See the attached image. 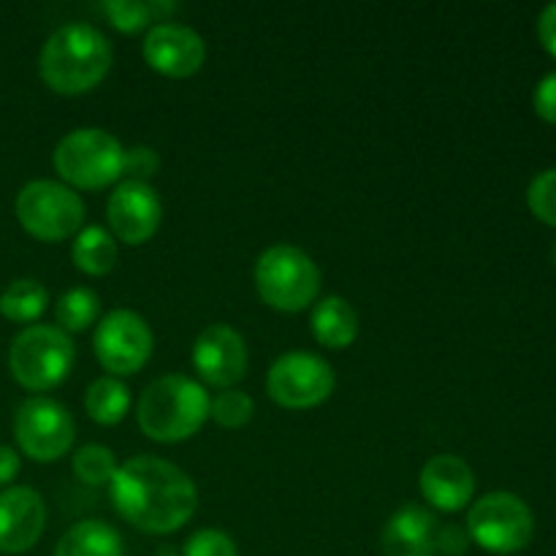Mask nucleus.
I'll return each instance as SVG.
<instances>
[{
	"instance_id": "nucleus-1",
	"label": "nucleus",
	"mask_w": 556,
	"mask_h": 556,
	"mask_svg": "<svg viewBox=\"0 0 556 556\" xmlns=\"http://www.w3.org/2000/svg\"><path fill=\"white\" fill-rule=\"evenodd\" d=\"M112 500L119 516L141 532L166 535L179 530L195 514V483L172 462L136 456L117 467L112 478Z\"/></svg>"
},
{
	"instance_id": "nucleus-2",
	"label": "nucleus",
	"mask_w": 556,
	"mask_h": 556,
	"mask_svg": "<svg viewBox=\"0 0 556 556\" xmlns=\"http://www.w3.org/2000/svg\"><path fill=\"white\" fill-rule=\"evenodd\" d=\"M112 65V43L85 22H71L47 38L38 58L41 79L60 96L92 90Z\"/></svg>"
},
{
	"instance_id": "nucleus-3",
	"label": "nucleus",
	"mask_w": 556,
	"mask_h": 556,
	"mask_svg": "<svg viewBox=\"0 0 556 556\" xmlns=\"http://www.w3.org/2000/svg\"><path fill=\"white\" fill-rule=\"evenodd\" d=\"M210 394L185 375L152 380L141 394L136 418L147 438L157 443H182L193 438L210 418Z\"/></svg>"
},
{
	"instance_id": "nucleus-4",
	"label": "nucleus",
	"mask_w": 556,
	"mask_h": 556,
	"mask_svg": "<svg viewBox=\"0 0 556 556\" xmlns=\"http://www.w3.org/2000/svg\"><path fill=\"white\" fill-rule=\"evenodd\" d=\"M74 340L58 326H27L14 337L9 369L27 391H49L63 383L74 369Z\"/></svg>"
},
{
	"instance_id": "nucleus-5",
	"label": "nucleus",
	"mask_w": 556,
	"mask_h": 556,
	"mask_svg": "<svg viewBox=\"0 0 556 556\" xmlns=\"http://www.w3.org/2000/svg\"><path fill=\"white\" fill-rule=\"evenodd\" d=\"M54 172L81 190H101L125 172V150L101 128L71 130L54 147Z\"/></svg>"
},
{
	"instance_id": "nucleus-6",
	"label": "nucleus",
	"mask_w": 556,
	"mask_h": 556,
	"mask_svg": "<svg viewBox=\"0 0 556 556\" xmlns=\"http://www.w3.org/2000/svg\"><path fill=\"white\" fill-rule=\"evenodd\" d=\"M255 288L269 307L299 313L318 299L320 269L304 250L275 244L255 264Z\"/></svg>"
},
{
	"instance_id": "nucleus-7",
	"label": "nucleus",
	"mask_w": 556,
	"mask_h": 556,
	"mask_svg": "<svg viewBox=\"0 0 556 556\" xmlns=\"http://www.w3.org/2000/svg\"><path fill=\"white\" fill-rule=\"evenodd\" d=\"M467 532L489 554L508 556L530 546L535 516L530 505L510 492H492L476 500L467 514Z\"/></svg>"
},
{
	"instance_id": "nucleus-8",
	"label": "nucleus",
	"mask_w": 556,
	"mask_h": 556,
	"mask_svg": "<svg viewBox=\"0 0 556 556\" xmlns=\"http://www.w3.org/2000/svg\"><path fill=\"white\" fill-rule=\"evenodd\" d=\"M16 220L30 237L41 242H60L74 237L85 220V204L65 185L52 179L27 182L16 195Z\"/></svg>"
},
{
	"instance_id": "nucleus-9",
	"label": "nucleus",
	"mask_w": 556,
	"mask_h": 556,
	"mask_svg": "<svg viewBox=\"0 0 556 556\" xmlns=\"http://www.w3.org/2000/svg\"><path fill=\"white\" fill-rule=\"evenodd\" d=\"M334 369L313 353H286L277 358L266 378V389L277 405L288 410H307L320 405L334 391Z\"/></svg>"
},
{
	"instance_id": "nucleus-10",
	"label": "nucleus",
	"mask_w": 556,
	"mask_h": 556,
	"mask_svg": "<svg viewBox=\"0 0 556 556\" xmlns=\"http://www.w3.org/2000/svg\"><path fill=\"white\" fill-rule=\"evenodd\" d=\"M14 438L22 454L36 462H54L74 445V418L60 402L33 396L14 416Z\"/></svg>"
},
{
	"instance_id": "nucleus-11",
	"label": "nucleus",
	"mask_w": 556,
	"mask_h": 556,
	"mask_svg": "<svg viewBox=\"0 0 556 556\" xmlns=\"http://www.w3.org/2000/svg\"><path fill=\"white\" fill-rule=\"evenodd\" d=\"M96 356L112 375H136L152 356V331L141 315L114 309L96 329Z\"/></svg>"
},
{
	"instance_id": "nucleus-12",
	"label": "nucleus",
	"mask_w": 556,
	"mask_h": 556,
	"mask_svg": "<svg viewBox=\"0 0 556 556\" xmlns=\"http://www.w3.org/2000/svg\"><path fill=\"white\" fill-rule=\"evenodd\" d=\"M106 217L114 237L123 239L125 244H144L161 226L163 204L152 185L125 179L109 199Z\"/></svg>"
},
{
	"instance_id": "nucleus-13",
	"label": "nucleus",
	"mask_w": 556,
	"mask_h": 556,
	"mask_svg": "<svg viewBox=\"0 0 556 556\" xmlns=\"http://www.w3.org/2000/svg\"><path fill=\"white\" fill-rule=\"evenodd\" d=\"M193 367L201 380L217 389L239 383L248 369V348L231 326H206L193 342Z\"/></svg>"
},
{
	"instance_id": "nucleus-14",
	"label": "nucleus",
	"mask_w": 556,
	"mask_h": 556,
	"mask_svg": "<svg viewBox=\"0 0 556 556\" xmlns=\"http://www.w3.org/2000/svg\"><path fill=\"white\" fill-rule=\"evenodd\" d=\"M144 60L157 74L185 79V76H193L204 65V38L185 25L157 22L144 38Z\"/></svg>"
},
{
	"instance_id": "nucleus-15",
	"label": "nucleus",
	"mask_w": 556,
	"mask_h": 556,
	"mask_svg": "<svg viewBox=\"0 0 556 556\" xmlns=\"http://www.w3.org/2000/svg\"><path fill=\"white\" fill-rule=\"evenodd\" d=\"M47 527V508L41 494L27 486L0 492V554H25Z\"/></svg>"
},
{
	"instance_id": "nucleus-16",
	"label": "nucleus",
	"mask_w": 556,
	"mask_h": 556,
	"mask_svg": "<svg viewBox=\"0 0 556 556\" xmlns=\"http://www.w3.org/2000/svg\"><path fill=\"white\" fill-rule=\"evenodd\" d=\"M421 494L438 510L456 514L470 505L472 494H476V476L459 456H432L421 470Z\"/></svg>"
},
{
	"instance_id": "nucleus-17",
	"label": "nucleus",
	"mask_w": 556,
	"mask_h": 556,
	"mask_svg": "<svg viewBox=\"0 0 556 556\" xmlns=\"http://www.w3.org/2000/svg\"><path fill=\"white\" fill-rule=\"evenodd\" d=\"M386 556H434L438 552V519L418 505L396 510L383 527Z\"/></svg>"
},
{
	"instance_id": "nucleus-18",
	"label": "nucleus",
	"mask_w": 556,
	"mask_h": 556,
	"mask_svg": "<svg viewBox=\"0 0 556 556\" xmlns=\"http://www.w3.org/2000/svg\"><path fill=\"white\" fill-rule=\"evenodd\" d=\"M313 334L320 345L334 348V351L353 345L358 334L356 309L342 296L320 299L313 309Z\"/></svg>"
},
{
	"instance_id": "nucleus-19",
	"label": "nucleus",
	"mask_w": 556,
	"mask_h": 556,
	"mask_svg": "<svg viewBox=\"0 0 556 556\" xmlns=\"http://www.w3.org/2000/svg\"><path fill=\"white\" fill-rule=\"evenodd\" d=\"M54 556H123V538L114 527L87 519L60 538Z\"/></svg>"
},
{
	"instance_id": "nucleus-20",
	"label": "nucleus",
	"mask_w": 556,
	"mask_h": 556,
	"mask_svg": "<svg viewBox=\"0 0 556 556\" xmlns=\"http://www.w3.org/2000/svg\"><path fill=\"white\" fill-rule=\"evenodd\" d=\"M71 255H74L76 269H81L85 275L101 277L109 275L114 269V264H117V242L101 226H87L76 237Z\"/></svg>"
},
{
	"instance_id": "nucleus-21",
	"label": "nucleus",
	"mask_w": 556,
	"mask_h": 556,
	"mask_svg": "<svg viewBox=\"0 0 556 556\" xmlns=\"http://www.w3.org/2000/svg\"><path fill=\"white\" fill-rule=\"evenodd\" d=\"M85 407L92 421L103 424V427H114V424L123 421L130 407L128 386L119 383L117 378H98L87 389Z\"/></svg>"
},
{
	"instance_id": "nucleus-22",
	"label": "nucleus",
	"mask_w": 556,
	"mask_h": 556,
	"mask_svg": "<svg viewBox=\"0 0 556 556\" xmlns=\"http://www.w3.org/2000/svg\"><path fill=\"white\" fill-rule=\"evenodd\" d=\"M49 293L38 280H14L0 296V315L14 324H30L47 309Z\"/></svg>"
},
{
	"instance_id": "nucleus-23",
	"label": "nucleus",
	"mask_w": 556,
	"mask_h": 556,
	"mask_svg": "<svg viewBox=\"0 0 556 556\" xmlns=\"http://www.w3.org/2000/svg\"><path fill=\"white\" fill-rule=\"evenodd\" d=\"M54 315L63 331H85L101 315V299L90 288H71L60 296Z\"/></svg>"
},
{
	"instance_id": "nucleus-24",
	"label": "nucleus",
	"mask_w": 556,
	"mask_h": 556,
	"mask_svg": "<svg viewBox=\"0 0 556 556\" xmlns=\"http://www.w3.org/2000/svg\"><path fill=\"white\" fill-rule=\"evenodd\" d=\"M74 472L87 486H103L117 476V459L103 445H81L74 454Z\"/></svg>"
},
{
	"instance_id": "nucleus-25",
	"label": "nucleus",
	"mask_w": 556,
	"mask_h": 556,
	"mask_svg": "<svg viewBox=\"0 0 556 556\" xmlns=\"http://www.w3.org/2000/svg\"><path fill=\"white\" fill-rule=\"evenodd\" d=\"M253 413L255 405L244 391H220V394L210 402V416L226 429L244 427V424L253 418Z\"/></svg>"
},
{
	"instance_id": "nucleus-26",
	"label": "nucleus",
	"mask_w": 556,
	"mask_h": 556,
	"mask_svg": "<svg viewBox=\"0 0 556 556\" xmlns=\"http://www.w3.org/2000/svg\"><path fill=\"white\" fill-rule=\"evenodd\" d=\"M527 204L538 220L556 228V168L541 172L532 179L527 190Z\"/></svg>"
},
{
	"instance_id": "nucleus-27",
	"label": "nucleus",
	"mask_w": 556,
	"mask_h": 556,
	"mask_svg": "<svg viewBox=\"0 0 556 556\" xmlns=\"http://www.w3.org/2000/svg\"><path fill=\"white\" fill-rule=\"evenodd\" d=\"M101 11L123 33L141 30L152 20L150 3H139V0H109V3H101Z\"/></svg>"
},
{
	"instance_id": "nucleus-28",
	"label": "nucleus",
	"mask_w": 556,
	"mask_h": 556,
	"mask_svg": "<svg viewBox=\"0 0 556 556\" xmlns=\"http://www.w3.org/2000/svg\"><path fill=\"white\" fill-rule=\"evenodd\" d=\"M182 556H239V552L226 532L199 530L185 541Z\"/></svg>"
},
{
	"instance_id": "nucleus-29",
	"label": "nucleus",
	"mask_w": 556,
	"mask_h": 556,
	"mask_svg": "<svg viewBox=\"0 0 556 556\" xmlns=\"http://www.w3.org/2000/svg\"><path fill=\"white\" fill-rule=\"evenodd\" d=\"M157 166H161V161H157L155 150H150V147H134V150L125 152V172L136 182H147V177H152Z\"/></svg>"
},
{
	"instance_id": "nucleus-30",
	"label": "nucleus",
	"mask_w": 556,
	"mask_h": 556,
	"mask_svg": "<svg viewBox=\"0 0 556 556\" xmlns=\"http://www.w3.org/2000/svg\"><path fill=\"white\" fill-rule=\"evenodd\" d=\"M532 106H535L538 117L546 119L548 125H556V71L538 81L535 96H532Z\"/></svg>"
},
{
	"instance_id": "nucleus-31",
	"label": "nucleus",
	"mask_w": 556,
	"mask_h": 556,
	"mask_svg": "<svg viewBox=\"0 0 556 556\" xmlns=\"http://www.w3.org/2000/svg\"><path fill=\"white\" fill-rule=\"evenodd\" d=\"M538 38L543 49L556 60V3H548L538 16Z\"/></svg>"
},
{
	"instance_id": "nucleus-32",
	"label": "nucleus",
	"mask_w": 556,
	"mask_h": 556,
	"mask_svg": "<svg viewBox=\"0 0 556 556\" xmlns=\"http://www.w3.org/2000/svg\"><path fill=\"white\" fill-rule=\"evenodd\" d=\"M20 472V456L9 445H0V486H9Z\"/></svg>"
},
{
	"instance_id": "nucleus-33",
	"label": "nucleus",
	"mask_w": 556,
	"mask_h": 556,
	"mask_svg": "<svg viewBox=\"0 0 556 556\" xmlns=\"http://www.w3.org/2000/svg\"><path fill=\"white\" fill-rule=\"evenodd\" d=\"M552 261H554V266H556V239H554V244H552Z\"/></svg>"
}]
</instances>
